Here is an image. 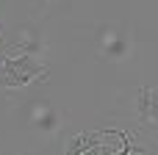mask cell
I'll return each mask as SVG.
<instances>
[{"mask_svg": "<svg viewBox=\"0 0 158 155\" xmlns=\"http://www.w3.org/2000/svg\"><path fill=\"white\" fill-rule=\"evenodd\" d=\"M136 119L142 125H158V89L142 86L136 94Z\"/></svg>", "mask_w": 158, "mask_h": 155, "instance_id": "2", "label": "cell"}, {"mask_svg": "<svg viewBox=\"0 0 158 155\" xmlns=\"http://www.w3.org/2000/svg\"><path fill=\"white\" fill-rule=\"evenodd\" d=\"M44 75H47V67L42 61H36L31 53H22L17 58L6 55L0 64V86L3 89H25L31 80L44 78Z\"/></svg>", "mask_w": 158, "mask_h": 155, "instance_id": "1", "label": "cell"}, {"mask_svg": "<svg viewBox=\"0 0 158 155\" xmlns=\"http://www.w3.org/2000/svg\"><path fill=\"white\" fill-rule=\"evenodd\" d=\"M106 139V130H81L75 133L67 144H64V153L67 155H81V153H94Z\"/></svg>", "mask_w": 158, "mask_h": 155, "instance_id": "3", "label": "cell"}]
</instances>
